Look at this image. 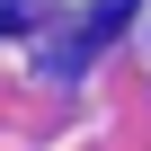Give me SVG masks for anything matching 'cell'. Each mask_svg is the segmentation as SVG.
Instances as JSON below:
<instances>
[{
    "label": "cell",
    "mask_w": 151,
    "mask_h": 151,
    "mask_svg": "<svg viewBox=\"0 0 151 151\" xmlns=\"http://www.w3.org/2000/svg\"><path fill=\"white\" fill-rule=\"evenodd\" d=\"M9 27H18V9H9V0H0V36H9Z\"/></svg>",
    "instance_id": "1"
}]
</instances>
